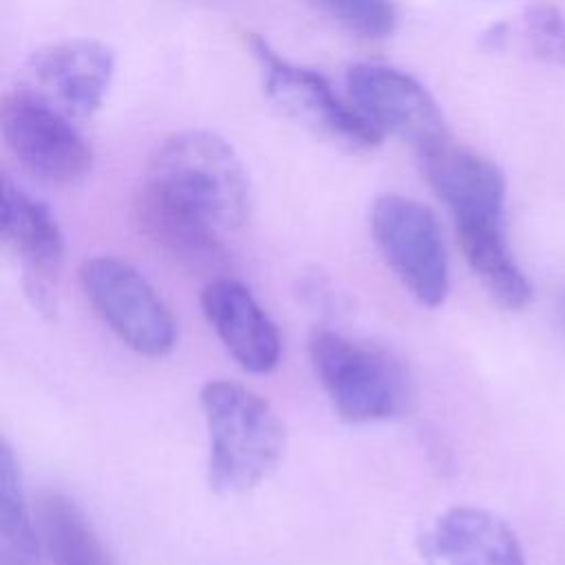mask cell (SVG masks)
Wrapping results in <instances>:
<instances>
[{"label": "cell", "mask_w": 565, "mask_h": 565, "mask_svg": "<svg viewBox=\"0 0 565 565\" xmlns=\"http://www.w3.org/2000/svg\"><path fill=\"white\" fill-rule=\"evenodd\" d=\"M115 75L113 51L93 38H68L31 53L22 68L26 93L73 121L90 119Z\"/></svg>", "instance_id": "cell-8"}, {"label": "cell", "mask_w": 565, "mask_h": 565, "mask_svg": "<svg viewBox=\"0 0 565 565\" xmlns=\"http://www.w3.org/2000/svg\"><path fill=\"white\" fill-rule=\"evenodd\" d=\"M201 212L218 230L241 227L249 216V179L234 148L210 130H181L152 152L148 179Z\"/></svg>", "instance_id": "cell-2"}, {"label": "cell", "mask_w": 565, "mask_h": 565, "mask_svg": "<svg viewBox=\"0 0 565 565\" xmlns=\"http://www.w3.org/2000/svg\"><path fill=\"white\" fill-rule=\"evenodd\" d=\"M0 225L7 245L24 269V289L42 313L55 311L57 278L64 263V236L53 212L11 179H2Z\"/></svg>", "instance_id": "cell-11"}, {"label": "cell", "mask_w": 565, "mask_h": 565, "mask_svg": "<svg viewBox=\"0 0 565 565\" xmlns=\"http://www.w3.org/2000/svg\"><path fill=\"white\" fill-rule=\"evenodd\" d=\"M320 13L353 35L382 40L393 33L397 13L393 0H307Z\"/></svg>", "instance_id": "cell-18"}, {"label": "cell", "mask_w": 565, "mask_h": 565, "mask_svg": "<svg viewBox=\"0 0 565 565\" xmlns=\"http://www.w3.org/2000/svg\"><path fill=\"white\" fill-rule=\"evenodd\" d=\"M422 552L437 565H525L512 527L475 505L446 510L424 534Z\"/></svg>", "instance_id": "cell-14"}, {"label": "cell", "mask_w": 565, "mask_h": 565, "mask_svg": "<svg viewBox=\"0 0 565 565\" xmlns=\"http://www.w3.org/2000/svg\"><path fill=\"white\" fill-rule=\"evenodd\" d=\"M347 97L384 137L393 135L424 152L448 139L433 95L406 71L388 64H355L347 75Z\"/></svg>", "instance_id": "cell-9"}, {"label": "cell", "mask_w": 565, "mask_h": 565, "mask_svg": "<svg viewBox=\"0 0 565 565\" xmlns=\"http://www.w3.org/2000/svg\"><path fill=\"white\" fill-rule=\"evenodd\" d=\"M309 360L344 422L373 424L404 413L411 386L404 366L388 351L331 329H313Z\"/></svg>", "instance_id": "cell-3"}, {"label": "cell", "mask_w": 565, "mask_h": 565, "mask_svg": "<svg viewBox=\"0 0 565 565\" xmlns=\"http://www.w3.org/2000/svg\"><path fill=\"white\" fill-rule=\"evenodd\" d=\"M525 33L532 53L550 64H565V15L541 0L525 11Z\"/></svg>", "instance_id": "cell-19"}, {"label": "cell", "mask_w": 565, "mask_h": 565, "mask_svg": "<svg viewBox=\"0 0 565 565\" xmlns=\"http://www.w3.org/2000/svg\"><path fill=\"white\" fill-rule=\"evenodd\" d=\"M461 254L483 287L508 309H523L532 298V285L516 265L501 221L457 223Z\"/></svg>", "instance_id": "cell-15"}, {"label": "cell", "mask_w": 565, "mask_h": 565, "mask_svg": "<svg viewBox=\"0 0 565 565\" xmlns=\"http://www.w3.org/2000/svg\"><path fill=\"white\" fill-rule=\"evenodd\" d=\"M33 516L51 565H117L82 508L66 494H40Z\"/></svg>", "instance_id": "cell-16"}, {"label": "cell", "mask_w": 565, "mask_h": 565, "mask_svg": "<svg viewBox=\"0 0 565 565\" xmlns=\"http://www.w3.org/2000/svg\"><path fill=\"white\" fill-rule=\"evenodd\" d=\"M0 130L18 163L44 183L71 185L93 168V150L75 121L24 88L2 97Z\"/></svg>", "instance_id": "cell-6"}, {"label": "cell", "mask_w": 565, "mask_h": 565, "mask_svg": "<svg viewBox=\"0 0 565 565\" xmlns=\"http://www.w3.org/2000/svg\"><path fill=\"white\" fill-rule=\"evenodd\" d=\"M40 536L29 512L18 461L2 444L0 450V565H40Z\"/></svg>", "instance_id": "cell-17"}, {"label": "cell", "mask_w": 565, "mask_h": 565, "mask_svg": "<svg viewBox=\"0 0 565 565\" xmlns=\"http://www.w3.org/2000/svg\"><path fill=\"white\" fill-rule=\"evenodd\" d=\"M419 159L426 183L450 210L455 225L503 218L505 179L490 159L450 139L419 152Z\"/></svg>", "instance_id": "cell-13"}, {"label": "cell", "mask_w": 565, "mask_h": 565, "mask_svg": "<svg viewBox=\"0 0 565 565\" xmlns=\"http://www.w3.org/2000/svg\"><path fill=\"white\" fill-rule=\"evenodd\" d=\"M132 218L141 236L174 265L205 274L207 280L225 276L230 260L218 227L159 185L143 181L132 201Z\"/></svg>", "instance_id": "cell-10"}, {"label": "cell", "mask_w": 565, "mask_h": 565, "mask_svg": "<svg viewBox=\"0 0 565 565\" xmlns=\"http://www.w3.org/2000/svg\"><path fill=\"white\" fill-rule=\"evenodd\" d=\"M371 234L393 276L419 305H444L450 289L448 256L430 207L402 194H382L371 207Z\"/></svg>", "instance_id": "cell-4"}, {"label": "cell", "mask_w": 565, "mask_h": 565, "mask_svg": "<svg viewBox=\"0 0 565 565\" xmlns=\"http://www.w3.org/2000/svg\"><path fill=\"white\" fill-rule=\"evenodd\" d=\"M199 402L210 435V488L238 497L260 486L285 455V426L274 406L230 380L205 382Z\"/></svg>", "instance_id": "cell-1"}, {"label": "cell", "mask_w": 565, "mask_h": 565, "mask_svg": "<svg viewBox=\"0 0 565 565\" xmlns=\"http://www.w3.org/2000/svg\"><path fill=\"white\" fill-rule=\"evenodd\" d=\"M247 44L260 66L267 95L291 119L351 150H366L382 141V135L358 113L351 99H342L320 73L280 57L256 33H249Z\"/></svg>", "instance_id": "cell-7"}, {"label": "cell", "mask_w": 565, "mask_h": 565, "mask_svg": "<svg viewBox=\"0 0 565 565\" xmlns=\"http://www.w3.org/2000/svg\"><path fill=\"white\" fill-rule=\"evenodd\" d=\"M77 276L95 313L126 347L146 358H163L174 349L177 320L132 265L95 256L79 265Z\"/></svg>", "instance_id": "cell-5"}, {"label": "cell", "mask_w": 565, "mask_h": 565, "mask_svg": "<svg viewBox=\"0 0 565 565\" xmlns=\"http://www.w3.org/2000/svg\"><path fill=\"white\" fill-rule=\"evenodd\" d=\"M201 309L241 369L263 375L278 366L280 333L243 282L230 276L207 280L201 291Z\"/></svg>", "instance_id": "cell-12"}]
</instances>
